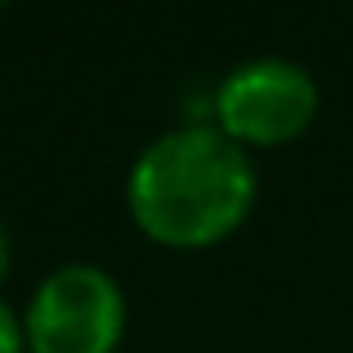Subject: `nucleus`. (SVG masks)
<instances>
[{
    "label": "nucleus",
    "instance_id": "20e7f679",
    "mask_svg": "<svg viewBox=\"0 0 353 353\" xmlns=\"http://www.w3.org/2000/svg\"><path fill=\"white\" fill-rule=\"evenodd\" d=\"M0 353H27L23 345V313H14L0 300Z\"/></svg>",
    "mask_w": 353,
    "mask_h": 353
},
{
    "label": "nucleus",
    "instance_id": "f257e3e1",
    "mask_svg": "<svg viewBox=\"0 0 353 353\" xmlns=\"http://www.w3.org/2000/svg\"><path fill=\"white\" fill-rule=\"evenodd\" d=\"M255 161L215 121H188L157 134L125 179L134 228L165 250H206L228 241L255 210Z\"/></svg>",
    "mask_w": 353,
    "mask_h": 353
},
{
    "label": "nucleus",
    "instance_id": "7ed1b4c3",
    "mask_svg": "<svg viewBox=\"0 0 353 353\" xmlns=\"http://www.w3.org/2000/svg\"><path fill=\"white\" fill-rule=\"evenodd\" d=\"M318 81L309 68L291 59H246L219 81L215 90V125L246 152L295 143L318 121Z\"/></svg>",
    "mask_w": 353,
    "mask_h": 353
},
{
    "label": "nucleus",
    "instance_id": "39448f33",
    "mask_svg": "<svg viewBox=\"0 0 353 353\" xmlns=\"http://www.w3.org/2000/svg\"><path fill=\"white\" fill-rule=\"evenodd\" d=\"M9 259H14V250H9V228H5V219H0V282H5V273H9Z\"/></svg>",
    "mask_w": 353,
    "mask_h": 353
},
{
    "label": "nucleus",
    "instance_id": "f03ea898",
    "mask_svg": "<svg viewBox=\"0 0 353 353\" xmlns=\"http://www.w3.org/2000/svg\"><path fill=\"white\" fill-rule=\"evenodd\" d=\"M125 291L99 264H63L23 309L27 353H117L125 340Z\"/></svg>",
    "mask_w": 353,
    "mask_h": 353
}]
</instances>
